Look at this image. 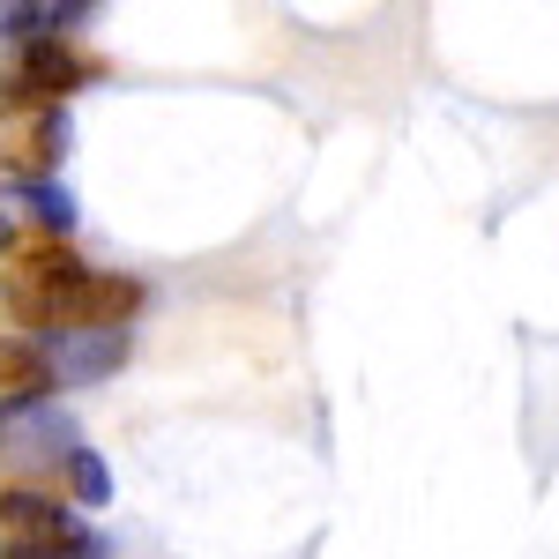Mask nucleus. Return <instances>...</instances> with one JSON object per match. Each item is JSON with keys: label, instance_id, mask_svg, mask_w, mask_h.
Listing matches in <instances>:
<instances>
[{"label": "nucleus", "instance_id": "obj_1", "mask_svg": "<svg viewBox=\"0 0 559 559\" xmlns=\"http://www.w3.org/2000/svg\"><path fill=\"white\" fill-rule=\"evenodd\" d=\"M97 552H105V545H97L60 500L23 492V485L0 492V559H97Z\"/></svg>", "mask_w": 559, "mask_h": 559}, {"label": "nucleus", "instance_id": "obj_2", "mask_svg": "<svg viewBox=\"0 0 559 559\" xmlns=\"http://www.w3.org/2000/svg\"><path fill=\"white\" fill-rule=\"evenodd\" d=\"M90 75H97V60H90L83 45H68L60 31H38V38H23L0 60V97H8V105H60V97L83 90Z\"/></svg>", "mask_w": 559, "mask_h": 559}, {"label": "nucleus", "instance_id": "obj_3", "mask_svg": "<svg viewBox=\"0 0 559 559\" xmlns=\"http://www.w3.org/2000/svg\"><path fill=\"white\" fill-rule=\"evenodd\" d=\"M75 276H83V261H75L68 239H31L8 261V313L23 329H60V299H68Z\"/></svg>", "mask_w": 559, "mask_h": 559}, {"label": "nucleus", "instance_id": "obj_4", "mask_svg": "<svg viewBox=\"0 0 559 559\" xmlns=\"http://www.w3.org/2000/svg\"><path fill=\"white\" fill-rule=\"evenodd\" d=\"M68 157V120L60 105H0V173L45 179Z\"/></svg>", "mask_w": 559, "mask_h": 559}, {"label": "nucleus", "instance_id": "obj_5", "mask_svg": "<svg viewBox=\"0 0 559 559\" xmlns=\"http://www.w3.org/2000/svg\"><path fill=\"white\" fill-rule=\"evenodd\" d=\"M134 306H142V284L134 276H97V269H83L68 284V299H60V329H120Z\"/></svg>", "mask_w": 559, "mask_h": 559}, {"label": "nucleus", "instance_id": "obj_6", "mask_svg": "<svg viewBox=\"0 0 559 559\" xmlns=\"http://www.w3.org/2000/svg\"><path fill=\"white\" fill-rule=\"evenodd\" d=\"M45 381H52L45 350L31 336H0V395H38Z\"/></svg>", "mask_w": 559, "mask_h": 559}, {"label": "nucleus", "instance_id": "obj_7", "mask_svg": "<svg viewBox=\"0 0 559 559\" xmlns=\"http://www.w3.org/2000/svg\"><path fill=\"white\" fill-rule=\"evenodd\" d=\"M68 485H75V500H90V508L112 500V477H105V463L90 448H68Z\"/></svg>", "mask_w": 559, "mask_h": 559}, {"label": "nucleus", "instance_id": "obj_8", "mask_svg": "<svg viewBox=\"0 0 559 559\" xmlns=\"http://www.w3.org/2000/svg\"><path fill=\"white\" fill-rule=\"evenodd\" d=\"M23 15L38 23V0H0V38H8V31H23Z\"/></svg>", "mask_w": 559, "mask_h": 559}, {"label": "nucleus", "instance_id": "obj_9", "mask_svg": "<svg viewBox=\"0 0 559 559\" xmlns=\"http://www.w3.org/2000/svg\"><path fill=\"white\" fill-rule=\"evenodd\" d=\"M8 247H15V224H8V210H0V254H8Z\"/></svg>", "mask_w": 559, "mask_h": 559}]
</instances>
